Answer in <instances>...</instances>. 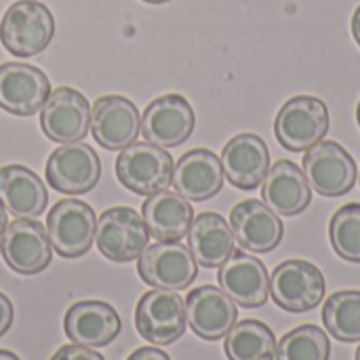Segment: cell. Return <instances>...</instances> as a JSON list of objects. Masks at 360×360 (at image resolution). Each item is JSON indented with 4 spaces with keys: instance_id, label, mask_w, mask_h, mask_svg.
I'll list each match as a JSON object with an SVG mask.
<instances>
[{
    "instance_id": "cell-1",
    "label": "cell",
    "mask_w": 360,
    "mask_h": 360,
    "mask_svg": "<svg viewBox=\"0 0 360 360\" xmlns=\"http://www.w3.org/2000/svg\"><path fill=\"white\" fill-rule=\"evenodd\" d=\"M55 36V17L40 0H17L0 19V42L15 57L42 53Z\"/></svg>"
},
{
    "instance_id": "cell-37",
    "label": "cell",
    "mask_w": 360,
    "mask_h": 360,
    "mask_svg": "<svg viewBox=\"0 0 360 360\" xmlns=\"http://www.w3.org/2000/svg\"><path fill=\"white\" fill-rule=\"evenodd\" d=\"M356 120H359V127H360V101H359V105H356Z\"/></svg>"
},
{
    "instance_id": "cell-4",
    "label": "cell",
    "mask_w": 360,
    "mask_h": 360,
    "mask_svg": "<svg viewBox=\"0 0 360 360\" xmlns=\"http://www.w3.org/2000/svg\"><path fill=\"white\" fill-rule=\"evenodd\" d=\"M325 274L306 259H287L270 276V293L278 308L302 314L314 310L325 300Z\"/></svg>"
},
{
    "instance_id": "cell-13",
    "label": "cell",
    "mask_w": 360,
    "mask_h": 360,
    "mask_svg": "<svg viewBox=\"0 0 360 360\" xmlns=\"http://www.w3.org/2000/svg\"><path fill=\"white\" fill-rule=\"evenodd\" d=\"M196 124L194 110L184 95L169 93L143 110L141 116V135L148 143L158 148H177L190 139Z\"/></svg>"
},
{
    "instance_id": "cell-26",
    "label": "cell",
    "mask_w": 360,
    "mask_h": 360,
    "mask_svg": "<svg viewBox=\"0 0 360 360\" xmlns=\"http://www.w3.org/2000/svg\"><path fill=\"white\" fill-rule=\"evenodd\" d=\"M276 344L274 331L268 325L247 319L228 331L224 352L228 360H274Z\"/></svg>"
},
{
    "instance_id": "cell-15",
    "label": "cell",
    "mask_w": 360,
    "mask_h": 360,
    "mask_svg": "<svg viewBox=\"0 0 360 360\" xmlns=\"http://www.w3.org/2000/svg\"><path fill=\"white\" fill-rule=\"evenodd\" d=\"M186 319L190 329L205 342H217L238 321V308L234 300L213 285L196 287L186 297Z\"/></svg>"
},
{
    "instance_id": "cell-21",
    "label": "cell",
    "mask_w": 360,
    "mask_h": 360,
    "mask_svg": "<svg viewBox=\"0 0 360 360\" xmlns=\"http://www.w3.org/2000/svg\"><path fill=\"white\" fill-rule=\"evenodd\" d=\"M224 167L217 154L205 148L186 152L173 169V188L184 198L202 202L217 196L224 188Z\"/></svg>"
},
{
    "instance_id": "cell-9",
    "label": "cell",
    "mask_w": 360,
    "mask_h": 360,
    "mask_svg": "<svg viewBox=\"0 0 360 360\" xmlns=\"http://www.w3.org/2000/svg\"><path fill=\"white\" fill-rule=\"evenodd\" d=\"M135 327L146 342L154 346H169L186 333V302L177 291H148L137 304Z\"/></svg>"
},
{
    "instance_id": "cell-38",
    "label": "cell",
    "mask_w": 360,
    "mask_h": 360,
    "mask_svg": "<svg viewBox=\"0 0 360 360\" xmlns=\"http://www.w3.org/2000/svg\"><path fill=\"white\" fill-rule=\"evenodd\" d=\"M356 360H360V346H359V350H356Z\"/></svg>"
},
{
    "instance_id": "cell-24",
    "label": "cell",
    "mask_w": 360,
    "mask_h": 360,
    "mask_svg": "<svg viewBox=\"0 0 360 360\" xmlns=\"http://www.w3.org/2000/svg\"><path fill=\"white\" fill-rule=\"evenodd\" d=\"M141 217L150 230V236H154L158 243H171L188 236L194 221V209L179 192L162 190L148 196V200L141 205Z\"/></svg>"
},
{
    "instance_id": "cell-14",
    "label": "cell",
    "mask_w": 360,
    "mask_h": 360,
    "mask_svg": "<svg viewBox=\"0 0 360 360\" xmlns=\"http://www.w3.org/2000/svg\"><path fill=\"white\" fill-rule=\"evenodd\" d=\"M91 135L105 150H124L141 131L137 105L122 95H103L91 105Z\"/></svg>"
},
{
    "instance_id": "cell-2",
    "label": "cell",
    "mask_w": 360,
    "mask_h": 360,
    "mask_svg": "<svg viewBox=\"0 0 360 360\" xmlns=\"http://www.w3.org/2000/svg\"><path fill=\"white\" fill-rule=\"evenodd\" d=\"M331 116L323 99L312 95L291 97L274 118V135L289 152H308L329 133Z\"/></svg>"
},
{
    "instance_id": "cell-8",
    "label": "cell",
    "mask_w": 360,
    "mask_h": 360,
    "mask_svg": "<svg viewBox=\"0 0 360 360\" xmlns=\"http://www.w3.org/2000/svg\"><path fill=\"white\" fill-rule=\"evenodd\" d=\"M356 162L338 141L323 139L304 156V175L314 192L338 198L348 194L356 184Z\"/></svg>"
},
{
    "instance_id": "cell-29",
    "label": "cell",
    "mask_w": 360,
    "mask_h": 360,
    "mask_svg": "<svg viewBox=\"0 0 360 360\" xmlns=\"http://www.w3.org/2000/svg\"><path fill=\"white\" fill-rule=\"evenodd\" d=\"M329 240L342 259L360 264V202H348L335 211L329 224Z\"/></svg>"
},
{
    "instance_id": "cell-6",
    "label": "cell",
    "mask_w": 360,
    "mask_h": 360,
    "mask_svg": "<svg viewBox=\"0 0 360 360\" xmlns=\"http://www.w3.org/2000/svg\"><path fill=\"white\" fill-rule=\"evenodd\" d=\"M97 230V215L91 205L63 198L51 207L46 215V232L53 251L65 259H76L89 253Z\"/></svg>"
},
{
    "instance_id": "cell-12",
    "label": "cell",
    "mask_w": 360,
    "mask_h": 360,
    "mask_svg": "<svg viewBox=\"0 0 360 360\" xmlns=\"http://www.w3.org/2000/svg\"><path fill=\"white\" fill-rule=\"evenodd\" d=\"M40 127L51 141L63 146L84 139L91 129L89 99L72 86L53 89L40 108Z\"/></svg>"
},
{
    "instance_id": "cell-27",
    "label": "cell",
    "mask_w": 360,
    "mask_h": 360,
    "mask_svg": "<svg viewBox=\"0 0 360 360\" xmlns=\"http://www.w3.org/2000/svg\"><path fill=\"white\" fill-rule=\"evenodd\" d=\"M323 323L338 342H360V291L348 289L329 295L323 306Z\"/></svg>"
},
{
    "instance_id": "cell-31",
    "label": "cell",
    "mask_w": 360,
    "mask_h": 360,
    "mask_svg": "<svg viewBox=\"0 0 360 360\" xmlns=\"http://www.w3.org/2000/svg\"><path fill=\"white\" fill-rule=\"evenodd\" d=\"M13 316H15V310H13L11 300H8L4 293H0V338L11 329V325H13Z\"/></svg>"
},
{
    "instance_id": "cell-20",
    "label": "cell",
    "mask_w": 360,
    "mask_h": 360,
    "mask_svg": "<svg viewBox=\"0 0 360 360\" xmlns=\"http://www.w3.org/2000/svg\"><path fill=\"white\" fill-rule=\"evenodd\" d=\"M122 329L118 312L97 300L74 304L63 316V331L70 342L86 348H103L112 344Z\"/></svg>"
},
{
    "instance_id": "cell-11",
    "label": "cell",
    "mask_w": 360,
    "mask_h": 360,
    "mask_svg": "<svg viewBox=\"0 0 360 360\" xmlns=\"http://www.w3.org/2000/svg\"><path fill=\"white\" fill-rule=\"evenodd\" d=\"M44 173L55 192L68 196L86 194L99 184L101 160L89 143L74 141L51 152Z\"/></svg>"
},
{
    "instance_id": "cell-19",
    "label": "cell",
    "mask_w": 360,
    "mask_h": 360,
    "mask_svg": "<svg viewBox=\"0 0 360 360\" xmlns=\"http://www.w3.org/2000/svg\"><path fill=\"white\" fill-rule=\"evenodd\" d=\"M221 167L228 181L238 190H255L270 171V150L255 133L232 137L221 150Z\"/></svg>"
},
{
    "instance_id": "cell-7",
    "label": "cell",
    "mask_w": 360,
    "mask_h": 360,
    "mask_svg": "<svg viewBox=\"0 0 360 360\" xmlns=\"http://www.w3.org/2000/svg\"><path fill=\"white\" fill-rule=\"evenodd\" d=\"M137 274L154 289L184 291L196 281L198 264L190 247L179 240L156 243L146 247V251L137 257Z\"/></svg>"
},
{
    "instance_id": "cell-34",
    "label": "cell",
    "mask_w": 360,
    "mask_h": 360,
    "mask_svg": "<svg viewBox=\"0 0 360 360\" xmlns=\"http://www.w3.org/2000/svg\"><path fill=\"white\" fill-rule=\"evenodd\" d=\"M6 226H8V217H6V209L2 207V202H0V236L4 234V230H6Z\"/></svg>"
},
{
    "instance_id": "cell-17",
    "label": "cell",
    "mask_w": 360,
    "mask_h": 360,
    "mask_svg": "<svg viewBox=\"0 0 360 360\" xmlns=\"http://www.w3.org/2000/svg\"><path fill=\"white\" fill-rule=\"evenodd\" d=\"M230 228L243 251L249 253H270L283 243L285 226L281 215H276L266 202L249 198L232 207Z\"/></svg>"
},
{
    "instance_id": "cell-5",
    "label": "cell",
    "mask_w": 360,
    "mask_h": 360,
    "mask_svg": "<svg viewBox=\"0 0 360 360\" xmlns=\"http://www.w3.org/2000/svg\"><path fill=\"white\" fill-rule=\"evenodd\" d=\"M95 243L105 259L127 264L146 251L150 243V230L135 209L112 207L97 219Z\"/></svg>"
},
{
    "instance_id": "cell-35",
    "label": "cell",
    "mask_w": 360,
    "mask_h": 360,
    "mask_svg": "<svg viewBox=\"0 0 360 360\" xmlns=\"http://www.w3.org/2000/svg\"><path fill=\"white\" fill-rule=\"evenodd\" d=\"M0 360H19V359H17V354H13V352H8V350H0Z\"/></svg>"
},
{
    "instance_id": "cell-23",
    "label": "cell",
    "mask_w": 360,
    "mask_h": 360,
    "mask_svg": "<svg viewBox=\"0 0 360 360\" xmlns=\"http://www.w3.org/2000/svg\"><path fill=\"white\" fill-rule=\"evenodd\" d=\"M0 202L15 219H36L49 205V192L32 169L6 165L0 169Z\"/></svg>"
},
{
    "instance_id": "cell-3",
    "label": "cell",
    "mask_w": 360,
    "mask_h": 360,
    "mask_svg": "<svg viewBox=\"0 0 360 360\" xmlns=\"http://www.w3.org/2000/svg\"><path fill=\"white\" fill-rule=\"evenodd\" d=\"M173 156L154 143L135 141L116 158L118 181L137 196H152L169 190L173 181Z\"/></svg>"
},
{
    "instance_id": "cell-25",
    "label": "cell",
    "mask_w": 360,
    "mask_h": 360,
    "mask_svg": "<svg viewBox=\"0 0 360 360\" xmlns=\"http://www.w3.org/2000/svg\"><path fill=\"white\" fill-rule=\"evenodd\" d=\"M234 232L219 213H200L188 232V247L202 268H219L234 253Z\"/></svg>"
},
{
    "instance_id": "cell-30",
    "label": "cell",
    "mask_w": 360,
    "mask_h": 360,
    "mask_svg": "<svg viewBox=\"0 0 360 360\" xmlns=\"http://www.w3.org/2000/svg\"><path fill=\"white\" fill-rule=\"evenodd\" d=\"M51 360H105L101 354H97L95 350L86 348V346H78V344H70V346H61Z\"/></svg>"
},
{
    "instance_id": "cell-10",
    "label": "cell",
    "mask_w": 360,
    "mask_h": 360,
    "mask_svg": "<svg viewBox=\"0 0 360 360\" xmlns=\"http://www.w3.org/2000/svg\"><path fill=\"white\" fill-rule=\"evenodd\" d=\"M0 255L17 274H40L53 259V245L46 228L36 219L11 221L0 236Z\"/></svg>"
},
{
    "instance_id": "cell-33",
    "label": "cell",
    "mask_w": 360,
    "mask_h": 360,
    "mask_svg": "<svg viewBox=\"0 0 360 360\" xmlns=\"http://www.w3.org/2000/svg\"><path fill=\"white\" fill-rule=\"evenodd\" d=\"M352 36H354L356 44L360 46V4L356 6L354 15H352Z\"/></svg>"
},
{
    "instance_id": "cell-18",
    "label": "cell",
    "mask_w": 360,
    "mask_h": 360,
    "mask_svg": "<svg viewBox=\"0 0 360 360\" xmlns=\"http://www.w3.org/2000/svg\"><path fill=\"white\" fill-rule=\"evenodd\" d=\"M219 287L243 308H262L270 295V274L262 259L234 251L226 264L219 266Z\"/></svg>"
},
{
    "instance_id": "cell-32",
    "label": "cell",
    "mask_w": 360,
    "mask_h": 360,
    "mask_svg": "<svg viewBox=\"0 0 360 360\" xmlns=\"http://www.w3.org/2000/svg\"><path fill=\"white\" fill-rule=\"evenodd\" d=\"M127 360H171L169 359V354H165L162 350H158V348H139V350H135L131 356Z\"/></svg>"
},
{
    "instance_id": "cell-22",
    "label": "cell",
    "mask_w": 360,
    "mask_h": 360,
    "mask_svg": "<svg viewBox=\"0 0 360 360\" xmlns=\"http://www.w3.org/2000/svg\"><path fill=\"white\" fill-rule=\"evenodd\" d=\"M262 198L276 215L295 217L310 207L312 188L295 162L278 160L264 179Z\"/></svg>"
},
{
    "instance_id": "cell-28",
    "label": "cell",
    "mask_w": 360,
    "mask_h": 360,
    "mask_svg": "<svg viewBox=\"0 0 360 360\" xmlns=\"http://www.w3.org/2000/svg\"><path fill=\"white\" fill-rule=\"evenodd\" d=\"M329 335L316 325H302L283 335V340L276 344L274 360H329Z\"/></svg>"
},
{
    "instance_id": "cell-16",
    "label": "cell",
    "mask_w": 360,
    "mask_h": 360,
    "mask_svg": "<svg viewBox=\"0 0 360 360\" xmlns=\"http://www.w3.org/2000/svg\"><path fill=\"white\" fill-rule=\"evenodd\" d=\"M51 93L46 74L30 63L8 61L0 65V108L15 116L40 112Z\"/></svg>"
},
{
    "instance_id": "cell-36",
    "label": "cell",
    "mask_w": 360,
    "mask_h": 360,
    "mask_svg": "<svg viewBox=\"0 0 360 360\" xmlns=\"http://www.w3.org/2000/svg\"><path fill=\"white\" fill-rule=\"evenodd\" d=\"M148 4H165V2H171V0H143Z\"/></svg>"
}]
</instances>
